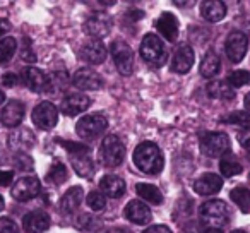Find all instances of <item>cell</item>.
Masks as SVG:
<instances>
[{"instance_id":"cell-1","label":"cell","mask_w":250,"mask_h":233,"mask_svg":"<svg viewBox=\"0 0 250 233\" xmlns=\"http://www.w3.org/2000/svg\"><path fill=\"white\" fill-rule=\"evenodd\" d=\"M134 163L143 173L158 175L165 167L163 153L158 148V144L151 143V141H144L134 151Z\"/></svg>"},{"instance_id":"cell-2","label":"cell","mask_w":250,"mask_h":233,"mask_svg":"<svg viewBox=\"0 0 250 233\" xmlns=\"http://www.w3.org/2000/svg\"><path fill=\"white\" fill-rule=\"evenodd\" d=\"M199 214L201 219L209 226V228H218L226 225L229 219V209L221 199H211V201L204 202L199 208Z\"/></svg>"},{"instance_id":"cell-3","label":"cell","mask_w":250,"mask_h":233,"mask_svg":"<svg viewBox=\"0 0 250 233\" xmlns=\"http://www.w3.org/2000/svg\"><path fill=\"white\" fill-rule=\"evenodd\" d=\"M141 57L146 60L149 65L161 67L167 64V48H165V43L158 38L156 35L149 33V35L144 36L143 43H141Z\"/></svg>"},{"instance_id":"cell-4","label":"cell","mask_w":250,"mask_h":233,"mask_svg":"<svg viewBox=\"0 0 250 233\" xmlns=\"http://www.w3.org/2000/svg\"><path fill=\"white\" fill-rule=\"evenodd\" d=\"M229 137L225 132H206L201 137V149L209 158H223L229 153Z\"/></svg>"},{"instance_id":"cell-5","label":"cell","mask_w":250,"mask_h":233,"mask_svg":"<svg viewBox=\"0 0 250 233\" xmlns=\"http://www.w3.org/2000/svg\"><path fill=\"white\" fill-rule=\"evenodd\" d=\"M110 53L111 59L115 62L117 70L122 76H130L134 70V52L129 45L120 40H115L110 45Z\"/></svg>"},{"instance_id":"cell-6","label":"cell","mask_w":250,"mask_h":233,"mask_svg":"<svg viewBox=\"0 0 250 233\" xmlns=\"http://www.w3.org/2000/svg\"><path fill=\"white\" fill-rule=\"evenodd\" d=\"M101 161L106 167H118L124 163L125 158V144L118 136H106L101 144L100 151Z\"/></svg>"},{"instance_id":"cell-7","label":"cell","mask_w":250,"mask_h":233,"mask_svg":"<svg viewBox=\"0 0 250 233\" xmlns=\"http://www.w3.org/2000/svg\"><path fill=\"white\" fill-rule=\"evenodd\" d=\"M108 120L104 119L101 113H89L84 115L83 119L77 122L76 132L81 139H94V137L101 136L106 130Z\"/></svg>"},{"instance_id":"cell-8","label":"cell","mask_w":250,"mask_h":233,"mask_svg":"<svg viewBox=\"0 0 250 233\" xmlns=\"http://www.w3.org/2000/svg\"><path fill=\"white\" fill-rule=\"evenodd\" d=\"M31 119L38 129L50 130L59 122V110H57L55 105L50 103V101H43V103L36 105V108L31 113Z\"/></svg>"},{"instance_id":"cell-9","label":"cell","mask_w":250,"mask_h":233,"mask_svg":"<svg viewBox=\"0 0 250 233\" xmlns=\"http://www.w3.org/2000/svg\"><path fill=\"white\" fill-rule=\"evenodd\" d=\"M111 26H113V19H111L106 12H94L93 16H89V18L84 21L83 29H84V33L93 36L94 40H100L110 35Z\"/></svg>"},{"instance_id":"cell-10","label":"cell","mask_w":250,"mask_h":233,"mask_svg":"<svg viewBox=\"0 0 250 233\" xmlns=\"http://www.w3.org/2000/svg\"><path fill=\"white\" fill-rule=\"evenodd\" d=\"M249 50V38L243 35L242 31H231L226 38L225 43V52L226 57L231 60L233 64H240L247 55Z\"/></svg>"},{"instance_id":"cell-11","label":"cell","mask_w":250,"mask_h":233,"mask_svg":"<svg viewBox=\"0 0 250 233\" xmlns=\"http://www.w3.org/2000/svg\"><path fill=\"white\" fill-rule=\"evenodd\" d=\"M42 192V182L36 177H22L12 187V197L19 202H26L35 199Z\"/></svg>"},{"instance_id":"cell-12","label":"cell","mask_w":250,"mask_h":233,"mask_svg":"<svg viewBox=\"0 0 250 233\" xmlns=\"http://www.w3.org/2000/svg\"><path fill=\"white\" fill-rule=\"evenodd\" d=\"M72 86L81 91H96L103 86L101 76L93 69H79L72 76Z\"/></svg>"},{"instance_id":"cell-13","label":"cell","mask_w":250,"mask_h":233,"mask_svg":"<svg viewBox=\"0 0 250 233\" xmlns=\"http://www.w3.org/2000/svg\"><path fill=\"white\" fill-rule=\"evenodd\" d=\"M195 62V53L194 48L187 43L180 45L173 53V60H171V70L177 74H187L192 69Z\"/></svg>"},{"instance_id":"cell-14","label":"cell","mask_w":250,"mask_h":233,"mask_svg":"<svg viewBox=\"0 0 250 233\" xmlns=\"http://www.w3.org/2000/svg\"><path fill=\"white\" fill-rule=\"evenodd\" d=\"M124 214L130 223H136V225H147L153 219V212H151L149 206L144 204L143 201H130L125 206Z\"/></svg>"},{"instance_id":"cell-15","label":"cell","mask_w":250,"mask_h":233,"mask_svg":"<svg viewBox=\"0 0 250 233\" xmlns=\"http://www.w3.org/2000/svg\"><path fill=\"white\" fill-rule=\"evenodd\" d=\"M24 119V105L18 100L9 101L0 113V122L5 127H18Z\"/></svg>"},{"instance_id":"cell-16","label":"cell","mask_w":250,"mask_h":233,"mask_svg":"<svg viewBox=\"0 0 250 233\" xmlns=\"http://www.w3.org/2000/svg\"><path fill=\"white\" fill-rule=\"evenodd\" d=\"M35 144L36 137L29 129H18L9 134V148L16 153H26V149H31Z\"/></svg>"},{"instance_id":"cell-17","label":"cell","mask_w":250,"mask_h":233,"mask_svg":"<svg viewBox=\"0 0 250 233\" xmlns=\"http://www.w3.org/2000/svg\"><path fill=\"white\" fill-rule=\"evenodd\" d=\"M223 189V178L216 173H204L194 182V191L199 195H212L218 194Z\"/></svg>"},{"instance_id":"cell-18","label":"cell","mask_w":250,"mask_h":233,"mask_svg":"<svg viewBox=\"0 0 250 233\" xmlns=\"http://www.w3.org/2000/svg\"><path fill=\"white\" fill-rule=\"evenodd\" d=\"M22 226L28 233H43L50 228V216L45 211H31L24 214Z\"/></svg>"},{"instance_id":"cell-19","label":"cell","mask_w":250,"mask_h":233,"mask_svg":"<svg viewBox=\"0 0 250 233\" xmlns=\"http://www.w3.org/2000/svg\"><path fill=\"white\" fill-rule=\"evenodd\" d=\"M89 105H91V100L86 94H69V96L62 101L60 108H62V111L67 117H76V115H79V113H84V111L89 108Z\"/></svg>"},{"instance_id":"cell-20","label":"cell","mask_w":250,"mask_h":233,"mask_svg":"<svg viewBox=\"0 0 250 233\" xmlns=\"http://www.w3.org/2000/svg\"><path fill=\"white\" fill-rule=\"evenodd\" d=\"M100 189L101 194L108 195L111 199H118L125 194L127 191V185H125V180L117 175H104L100 180Z\"/></svg>"},{"instance_id":"cell-21","label":"cell","mask_w":250,"mask_h":233,"mask_svg":"<svg viewBox=\"0 0 250 233\" xmlns=\"http://www.w3.org/2000/svg\"><path fill=\"white\" fill-rule=\"evenodd\" d=\"M158 31L163 35V38L167 42L173 43L178 38V19L175 18L171 12H163L156 21Z\"/></svg>"},{"instance_id":"cell-22","label":"cell","mask_w":250,"mask_h":233,"mask_svg":"<svg viewBox=\"0 0 250 233\" xmlns=\"http://www.w3.org/2000/svg\"><path fill=\"white\" fill-rule=\"evenodd\" d=\"M83 59L93 65H100L106 60V48H104L101 40H89L83 46Z\"/></svg>"},{"instance_id":"cell-23","label":"cell","mask_w":250,"mask_h":233,"mask_svg":"<svg viewBox=\"0 0 250 233\" xmlns=\"http://www.w3.org/2000/svg\"><path fill=\"white\" fill-rule=\"evenodd\" d=\"M72 168L79 177L83 178H91L94 175V163L93 158L89 156V153H76L69 154Z\"/></svg>"},{"instance_id":"cell-24","label":"cell","mask_w":250,"mask_h":233,"mask_svg":"<svg viewBox=\"0 0 250 233\" xmlns=\"http://www.w3.org/2000/svg\"><path fill=\"white\" fill-rule=\"evenodd\" d=\"M70 84V77L65 70H57V72H50L46 76L45 83V91L43 93L48 94H59L63 93L67 89V86Z\"/></svg>"},{"instance_id":"cell-25","label":"cell","mask_w":250,"mask_h":233,"mask_svg":"<svg viewBox=\"0 0 250 233\" xmlns=\"http://www.w3.org/2000/svg\"><path fill=\"white\" fill-rule=\"evenodd\" d=\"M83 201H84L83 187L76 185V187L69 189V191L63 194V197L60 199V209H62L63 212H67V214H70V212L79 209V206L83 204Z\"/></svg>"},{"instance_id":"cell-26","label":"cell","mask_w":250,"mask_h":233,"mask_svg":"<svg viewBox=\"0 0 250 233\" xmlns=\"http://www.w3.org/2000/svg\"><path fill=\"white\" fill-rule=\"evenodd\" d=\"M22 79H24L26 86L29 87L35 93H43L45 91V83H46V76L36 67H24L22 70Z\"/></svg>"},{"instance_id":"cell-27","label":"cell","mask_w":250,"mask_h":233,"mask_svg":"<svg viewBox=\"0 0 250 233\" xmlns=\"http://www.w3.org/2000/svg\"><path fill=\"white\" fill-rule=\"evenodd\" d=\"M201 14L206 21L209 22H218L225 19L226 16V4L218 2V0H209V2H202L201 4Z\"/></svg>"},{"instance_id":"cell-28","label":"cell","mask_w":250,"mask_h":233,"mask_svg":"<svg viewBox=\"0 0 250 233\" xmlns=\"http://www.w3.org/2000/svg\"><path fill=\"white\" fill-rule=\"evenodd\" d=\"M208 94L216 100H233L235 91L226 81H211L208 84Z\"/></svg>"},{"instance_id":"cell-29","label":"cell","mask_w":250,"mask_h":233,"mask_svg":"<svg viewBox=\"0 0 250 233\" xmlns=\"http://www.w3.org/2000/svg\"><path fill=\"white\" fill-rule=\"evenodd\" d=\"M219 69H221V60H219V57L216 55L214 52L206 53V57L201 62V67H199L201 76L206 77V79H211V77H214L216 74L219 72Z\"/></svg>"},{"instance_id":"cell-30","label":"cell","mask_w":250,"mask_h":233,"mask_svg":"<svg viewBox=\"0 0 250 233\" xmlns=\"http://www.w3.org/2000/svg\"><path fill=\"white\" fill-rule=\"evenodd\" d=\"M136 192L139 194V197H143L144 201L151 202V204H161V202H163V194H161V191L151 184H137Z\"/></svg>"},{"instance_id":"cell-31","label":"cell","mask_w":250,"mask_h":233,"mask_svg":"<svg viewBox=\"0 0 250 233\" xmlns=\"http://www.w3.org/2000/svg\"><path fill=\"white\" fill-rule=\"evenodd\" d=\"M242 165L238 163V160H236L233 154H225V156L221 158V161H219V171H221L223 177H235V175L242 173Z\"/></svg>"},{"instance_id":"cell-32","label":"cell","mask_w":250,"mask_h":233,"mask_svg":"<svg viewBox=\"0 0 250 233\" xmlns=\"http://www.w3.org/2000/svg\"><path fill=\"white\" fill-rule=\"evenodd\" d=\"M16 50H18V40L16 38L5 36V38L0 40V65L7 64L14 57Z\"/></svg>"},{"instance_id":"cell-33","label":"cell","mask_w":250,"mask_h":233,"mask_svg":"<svg viewBox=\"0 0 250 233\" xmlns=\"http://www.w3.org/2000/svg\"><path fill=\"white\" fill-rule=\"evenodd\" d=\"M223 122L225 124H231V126L242 127L243 130L250 129V111H231V113L225 115L223 117Z\"/></svg>"},{"instance_id":"cell-34","label":"cell","mask_w":250,"mask_h":233,"mask_svg":"<svg viewBox=\"0 0 250 233\" xmlns=\"http://www.w3.org/2000/svg\"><path fill=\"white\" fill-rule=\"evenodd\" d=\"M229 197H231V201L238 206L242 212L250 211V191L249 189H245V187L233 189L231 194H229Z\"/></svg>"},{"instance_id":"cell-35","label":"cell","mask_w":250,"mask_h":233,"mask_svg":"<svg viewBox=\"0 0 250 233\" xmlns=\"http://www.w3.org/2000/svg\"><path fill=\"white\" fill-rule=\"evenodd\" d=\"M67 177H69V173H67L65 165L59 163V161H55V163L50 167L48 173H46V180L53 185H62L63 182L67 180Z\"/></svg>"},{"instance_id":"cell-36","label":"cell","mask_w":250,"mask_h":233,"mask_svg":"<svg viewBox=\"0 0 250 233\" xmlns=\"http://www.w3.org/2000/svg\"><path fill=\"white\" fill-rule=\"evenodd\" d=\"M74 226L79 230H94V228H98V226H101V223L98 221V218H94L93 214L81 212V214H77V218H74Z\"/></svg>"},{"instance_id":"cell-37","label":"cell","mask_w":250,"mask_h":233,"mask_svg":"<svg viewBox=\"0 0 250 233\" xmlns=\"http://www.w3.org/2000/svg\"><path fill=\"white\" fill-rule=\"evenodd\" d=\"M226 83L231 87H242L250 83V72L249 70H235V72H231L228 76Z\"/></svg>"},{"instance_id":"cell-38","label":"cell","mask_w":250,"mask_h":233,"mask_svg":"<svg viewBox=\"0 0 250 233\" xmlns=\"http://www.w3.org/2000/svg\"><path fill=\"white\" fill-rule=\"evenodd\" d=\"M86 204L89 206L93 211H103L104 206H106V199H104V194H101V192L98 191H93L87 194L86 197Z\"/></svg>"},{"instance_id":"cell-39","label":"cell","mask_w":250,"mask_h":233,"mask_svg":"<svg viewBox=\"0 0 250 233\" xmlns=\"http://www.w3.org/2000/svg\"><path fill=\"white\" fill-rule=\"evenodd\" d=\"M19 55L24 62L28 64H35L36 62V55H35V50H33V45L29 42V38H24L22 40V45L19 48Z\"/></svg>"},{"instance_id":"cell-40","label":"cell","mask_w":250,"mask_h":233,"mask_svg":"<svg viewBox=\"0 0 250 233\" xmlns=\"http://www.w3.org/2000/svg\"><path fill=\"white\" fill-rule=\"evenodd\" d=\"M14 165L16 168H19V170L22 171H28V170H33V158L29 156L28 153H16L14 156Z\"/></svg>"},{"instance_id":"cell-41","label":"cell","mask_w":250,"mask_h":233,"mask_svg":"<svg viewBox=\"0 0 250 233\" xmlns=\"http://www.w3.org/2000/svg\"><path fill=\"white\" fill-rule=\"evenodd\" d=\"M57 143L62 144L63 148H65L67 151H69V154H76V153H89V148L86 146V144H81V143H72V141H62V139H57Z\"/></svg>"},{"instance_id":"cell-42","label":"cell","mask_w":250,"mask_h":233,"mask_svg":"<svg viewBox=\"0 0 250 233\" xmlns=\"http://www.w3.org/2000/svg\"><path fill=\"white\" fill-rule=\"evenodd\" d=\"M0 233H21L12 219L9 218H0Z\"/></svg>"},{"instance_id":"cell-43","label":"cell","mask_w":250,"mask_h":233,"mask_svg":"<svg viewBox=\"0 0 250 233\" xmlns=\"http://www.w3.org/2000/svg\"><path fill=\"white\" fill-rule=\"evenodd\" d=\"M0 83H2V86H5V87H14V86H18L19 79H18V76H16V74L7 72V74H4V76L0 77Z\"/></svg>"},{"instance_id":"cell-44","label":"cell","mask_w":250,"mask_h":233,"mask_svg":"<svg viewBox=\"0 0 250 233\" xmlns=\"http://www.w3.org/2000/svg\"><path fill=\"white\" fill-rule=\"evenodd\" d=\"M14 180V171L0 170V187H9Z\"/></svg>"},{"instance_id":"cell-45","label":"cell","mask_w":250,"mask_h":233,"mask_svg":"<svg viewBox=\"0 0 250 233\" xmlns=\"http://www.w3.org/2000/svg\"><path fill=\"white\" fill-rule=\"evenodd\" d=\"M238 143L250 153V129L242 130V132L238 134Z\"/></svg>"},{"instance_id":"cell-46","label":"cell","mask_w":250,"mask_h":233,"mask_svg":"<svg viewBox=\"0 0 250 233\" xmlns=\"http://www.w3.org/2000/svg\"><path fill=\"white\" fill-rule=\"evenodd\" d=\"M143 233H171V230L165 225H154V226H149L147 230H144Z\"/></svg>"},{"instance_id":"cell-47","label":"cell","mask_w":250,"mask_h":233,"mask_svg":"<svg viewBox=\"0 0 250 233\" xmlns=\"http://www.w3.org/2000/svg\"><path fill=\"white\" fill-rule=\"evenodd\" d=\"M9 31H11V22L7 19H0V40L5 38Z\"/></svg>"},{"instance_id":"cell-48","label":"cell","mask_w":250,"mask_h":233,"mask_svg":"<svg viewBox=\"0 0 250 233\" xmlns=\"http://www.w3.org/2000/svg\"><path fill=\"white\" fill-rule=\"evenodd\" d=\"M245 108H247V111H250V93H247V96H245Z\"/></svg>"},{"instance_id":"cell-49","label":"cell","mask_w":250,"mask_h":233,"mask_svg":"<svg viewBox=\"0 0 250 233\" xmlns=\"http://www.w3.org/2000/svg\"><path fill=\"white\" fill-rule=\"evenodd\" d=\"M202 233H223L221 230H218V228H206Z\"/></svg>"},{"instance_id":"cell-50","label":"cell","mask_w":250,"mask_h":233,"mask_svg":"<svg viewBox=\"0 0 250 233\" xmlns=\"http://www.w3.org/2000/svg\"><path fill=\"white\" fill-rule=\"evenodd\" d=\"M4 206H5L4 197H2V195H0V211H2V209H4Z\"/></svg>"},{"instance_id":"cell-51","label":"cell","mask_w":250,"mask_h":233,"mask_svg":"<svg viewBox=\"0 0 250 233\" xmlns=\"http://www.w3.org/2000/svg\"><path fill=\"white\" fill-rule=\"evenodd\" d=\"M4 101H5V94L2 93V91H0V105L4 103Z\"/></svg>"},{"instance_id":"cell-52","label":"cell","mask_w":250,"mask_h":233,"mask_svg":"<svg viewBox=\"0 0 250 233\" xmlns=\"http://www.w3.org/2000/svg\"><path fill=\"white\" fill-rule=\"evenodd\" d=\"M231 233H245L243 230H235V232H231Z\"/></svg>"}]
</instances>
